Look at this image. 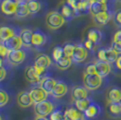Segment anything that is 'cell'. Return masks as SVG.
Instances as JSON below:
<instances>
[{"label":"cell","mask_w":121,"mask_h":120,"mask_svg":"<svg viewBox=\"0 0 121 120\" xmlns=\"http://www.w3.org/2000/svg\"><path fill=\"white\" fill-rule=\"evenodd\" d=\"M4 64V60H3V57L0 56V67H2Z\"/></svg>","instance_id":"f6af8a7d"},{"label":"cell","mask_w":121,"mask_h":120,"mask_svg":"<svg viewBox=\"0 0 121 120\" xmlns=\"http://www.w3.org/2000/svg\"><path fill=\"white\" fill-rule=\"evenodd\" d=\"M55 64L57 66L58 69H60L61 70H68L72 64V59L71 57H68V56H62L60 60H56Z\"/></svg>","instance_id":"4316f807"},{"label":"cell","mask_w":121,"mask_h":120,"mask_svg":"<svg viewBox=\"0 0 121 120\" xmlns=\"http://www.w3.org/2000/svg\"><path fill=\"white\" fill-rule=\"evenodd\" d=\"M113 22L115 25L121 27V9L117 10V12H115V14L113 15Z\"/></svg>","instance_id":"d590c367"},{"label":"cell","mask_w":121,"mask_h":120,"mask_svg":"<svg viewBox=\"0 0 121 120\" xmlns=\"http://www.w3.org/2000/svg\"><path fill=\"white\" fill-rule=\"evenodd\" d=\"M117 1H119V2H121V0H117Z\"/></svg>","instance_id":"f907efd6"},{"label":"cell","mask_w":121,"mask_h":120,"mask_svg":"<svg viewBox=\"0 0 121 120\" xmlns=\"http://www.w3.org/2000/svg\"><path fill=\"white\" fill-rule=\"evenodd\" d=\"M88 98V90L84 86H75L71 90V99L76 100L83 99Z\"/></svg>","instance_id":"e0dca14e"},{"label":"cell","mask_w":121,"mask_h":120,"mask_svg":"<svg viewBox=\"0 0 121 120\" xmlns=\"http://www.w3.org/2000/svg\"><path fill=\"white\" fill-rule=\"evenodd\" d=\"M83 84L88 90H96L102 84V78L98 74H83Z\"/></svg>","instance_id":"277c9868"},{"label":"cell","mask_w":121,"mask_h":120,"mask_svg":"<svg viewBox=\"0 0 121 120\" xmlns=\"http://www.w3.org/2000/svg\"><path fill=\"white\" fill-rule=\"evenodd\" d=\"M67 92H68V86L66 85L65 82H63L61 80H57V83H56L54 89L52 91L51 95L55 99H60V98L64 97L67 94Z\"/></svg>","instance_id":"9a60e30c"},{"label":"cell","mask_w":121,"mask_h":120,"mask_svg":"<svg viewBox=\"0 0 121 120\" xmlns=\"http://www.w3.org/2000/svg\"><path fill=\"white\" fill-rule=\"evenodd\" d=\"M88 55H89V51L85 47V45L76 44L71 59H72V61H74L76 63H81L86 60V59L88 58Z\"/></svg>","instance_id":"8992f818"},{"label":"cell","mask_w":121,"mask_h":120,"mask_svg":"<svg viewBox=\"0 0 121 120\" xmlns=\"http://www.w3.org/2000/svg\"><path fill=\"white\" fill-rule=\"evenodd\" d=\"M16 34L15 31L9 26H0V41L2 43L12 38Z\"/></svg>","instance_id":"7402d4cb"},{"label":"cell","mask_w":121,"mask_h":120,"mask_svg":"<svg viewBox=\"0 0 121 120\" xmlns=\"http://www.w3.org/2000/svg\"><path fill=\"white\" fill-rule=\"evenodd\" d=\"M62 48H63L64 55L71 58V56L73 54V51H74V49H75V45L71 44V43H66Z\"/></svg>","instance_id":"d6a6232c"},{"label":"cell","mask_w":121,"mask_h":120,"mask_svg":"<svg viewBox=\"0 0 121 120\" xmlns=\"http://www.w3.org/2000/svg\"><path fill=\"white\" fill-rule=\"evenodd\" d=\"M90 3L93 4V3H107V0H88Z\"/></svg>","instance_id":"7bdbcfd3"},{"label":"cell","mask_w":121,"mask_h":120,"mask_svg":"<svg viewBox=\"0 0 121 120\" xmlns=\"http://www.w3.org/2000/svg\"><path fill=\"white\" fill-rule=\"evenodd\" d=\"M25 78L30 83H38L42 80V76L37 72L35 67L31 65L26 67L25 70Z\"/></svg>","instance_id":"8fae6325"},{"label":"cell","mask_w":121,"mask_h":120,"mask_svg":"<svg viewBox=\"0 0 121 120\" xmlns=\"http://www.w3.org/2000/svg\"><path fill=\"white\" fill-rule=\"evenodd\" d=\"M33 34L34 32L30 29H27V28H25L21 31L20 33V37L22 41H23V44L24 46L29 48L32 46V37H33Z\"/></svg>","instance_id":"603a6c76"},{"label":"cell","mask_w":121,"mask_h":120,"mask_svg":"<svg viewBox=\"0 0 121 120\" xmlns=\"http://www.w3.org/2000/svg\"><path fill=\"white\" fill-rule=\"evenodd\" d=\"M115 43H121V30L117 31L113 35V41Z\"/></svg>","instance_id":"f35d334b"},{"label":"cell","mask_w":121,"mask_h":120,"mask_svg":"<svg viewBox=\"0 0 121 120\" xmlns=\"http://www.w3.org/2000/svg\"><path fill=\"white\" fill-rule=\"evenodd\" d=\"M54 109V105L50 100L46 99L39 103H35L34 106V110L38 116H47Z\"/></svg>","instance_id":"7a4b0ae2"},{"label":"cell","mask_w":121,"mask_h":120,"mask_svg":"<svg viewBox=\"0 0 121 120\" xmlns=\"http://www.w3.org/2000/svg\"><path fill=\"white\" fill-rule=\"evenodd\" d=\"M47 42V37L46 35L42 33L41 31L36 30L34 32L33 34V37H32V44L35 47H41L43 44H45Z\"/></svg>","instance_id":"d6986e66"},{"label":"cell","mask_w":121,"mask_h":120,"mask_svg":"<svg viewBox=\"0 0 121 120\" xmlns=\"http://www.w3.org/2000/svg\"><path fill=\"white\" fill-rule=\"evenodd\" d=\"M106 11H108L107 3H93L91 4L90 7V13L92 16L103 13V12H106Z\"/></svg>","instance_id":"484cf974"},{"label":"cell","mask_w":121,"mask_h":120,"mask_svg":"<svg viewBox=\"0 0 121 120\" xmlns=\"http://www.w3.org/2000/svg\"><path fill=\"white\" fill-rule=\"evenodd\" d=\"M118 56L119 54L116 52L111 47L108 49H100L98 51V59L103 61H107L110 64L113 62H116Z\"/></svg>","instance_id":"5b68a950"},{"label":"cell","mask_w":121,"mask_h":120,"mask_svg":"<svg viewBox=\"0 0 121 120\" xmlns=\"http://www.w3.org/2000/svg\"><path fill=\"white\" fill-rule=\"evenodd\" d=\"M62 56H64L63 48H61L60 46L55 47V48L53 49V51H52V57H53V60L56 61V60H60Z\"/></svg>","instance_id":"1f68e13d"},{"label":"cell","mask_w":121,"mask_h":120,"mask_svg":"<svg viewBox=\"0 0 121 120\" xmlns=\"http://www.w3.org/2000/svg\"><path fill=\"white\" fill-rule=\"evenodd\" d=\"M7 60L11 65L17 66L21 64L25 59V52L21 49L15 51H10L6 56Z\"/></svg>","instance_id":"52a82bcc"},{"label":"cell","mask_w":121,"mask_h":120,"mask_svg":"<svg viewBox=\"0 0 121 120\" xmlns=\"http://www.w3.org/2000/svg\"><path fill=\"white\" fill-rule=\"evenodd\" d=\"M113 17V15L112 13L109 12L108 10L106 12H103V13H100V14H98V15L92 16L93 18V22L95 23V25H98V26H104L106 25L110 19Z\"/></svg>","instance_id":"2e32d148"},{"label":"cell","mask_w":121,"mask_h":120,"mask_svg":"<svg viewBox=\"0 0 121 120\" xmlns=\"http://www.w3.org/2000/svg\"><path fill=\"white\" fill-rule=\"evenodd\" d=\"M2 44H3V43H1V41H0V48H1V46H2Z\"/></svg>","instance_id":"7dc6e473"},{"label":"cell","mask_w":121,"mask_h":120,"mask_svg":"<svg viewBox=\"0 0 121 120\" xmlns=\"http://www.w3.org/2000/svg\"><path fill=\"white\" fill-rule=\"evenodd\" d=\"M29 92H30V95L32 97L33 100H34L35 104L42 102L43 100H46L47 99V97H48V93L44 90H43L40 86L33 88L32 90H30Z\"/></svg>","instance_id":"4fadbf2b"},{"label":"cell","mask_w":121,"mask_h":120,"mask_svg":"<svg viewBox=\"0 0 121 120\" xmlns=\"http://www.w3.org/2000/svg\"><path fill=\"white\" fill-rule=\"evenodd\" d=\"M115 63H116L117 68L118 70H121V55H119V56L117 57V59Z\"/></svg>","instance_id":"b9f144b4"},{"label":"cell","mask_w":121,"mask_h":120,"mask_svg":"<svg viewBox=\"0 0 121 120\" xmlns=\"http://www.w3.org/2000/svg\"><path fill=\"white\" fill-rule=\"evenodd\" d=\"M9 101V96L5 90L0 89V107L5 106Z\"/></svg>","instance_id":"836d02e7"},{"label":"cell","mask_w":121,"mask_h":120,"mask_svg":"<svg viewBox=\"0 0 121 120\" xmlns=\"http://www.w3.org/2000/svg\"><path fill=\"white\" fill-rule=\"evenodd\" d=\"M107 109L112 116H121V102H108Z\"/></svg>","instance_id":"d4e9b609"},{"label":"cell","mask_w":121,"mask_h":120,"mask_svg":"<svg viewBox=\"0 0 121 120\" xmlns=\"http://www.w3.org/2000/svg\"><path fill=\"white\" fill-rule=\"evenodd\" d=\"M27 2V6L30 14H36L39 12L41 9V3L38 0H26Z\"/></svg>","instance_id":"4dcf8cb0"},{"label":"cell","mask_w":121,"mask_h":120,"mask_svg":"<svg viewBox=\"0 0 121 120\" xmlns=\"http://www.w3.org/2000/svg\"><path fill=\"white\" fill-rule=\"evenodd\" d=\"M60 14L63 15V17L66 20H71L74 16L77 15L76 11L71 7L70 5H68L67 3L61 6V10H60Z\"/></svg>","instance_id":"83f0119b"},{"label":"cell","mask_w":121,"mask_h":120,"mask_svg":"<svg viewBox=\"0 0 121 120\" xmlns=\"http://www.w3.org/2000/svg\"><path fill=\"white\" fill-rule=\"evenodd\" d=\"M0 120H2V116H0Z\"/></svg>","instance_id":"681fc988"},{"label":"cell","mask_w":121,"mask_h":120,"mask_svg":"<svg viewBox=\"0 0 121 120\" xmlns=\"http://www.w3.org/2000/svg\"><path fill=\"white\" fill-rule=\"evenodd\" d=\"M77 1H79V2H82V1H84V0H77Z\"/></svg>","instance_id":"c3c4849f"},{"label":"cell","mask_w":121,"mask_h":120,"mask_svg":"<svg viewBox=\"0 0 121 120\" xmlns=\"http://www.w3.org/2000/svg\"><path fill=\"white\" fill-rule=\"evenodd\" d=\"M39 83H40V87L43 90H45L48 94H51L57 83V80L50 77H45V78H43Z\"/></svg>","instance_id":"ffe728a7"},{"label":"cell","mask_w":121,"mask_h":120,"mask_svg":"<svg viewBox=\"0 0 121 120\" xmlns=\"http://www.w3.org/2000/svg\"><path fill=\"white\" fill-rule=\"evenodd\" d=\"M87 39L91 41L93 43H95L96 45H98L100 43L101 39H102V34L97 29H91V30L88 32Z\"/></svg>","instance_id":"f1b7e54d"},{"label":"cell","mask_w":121,"mask_h":120,"mask_svg":"<svg viewBox=\"0 0 121 120\" xmlns=\"http://www.w3.org/2000/svg\"><path fill=\"white\" fill-rule=\"evenodd\" d=\"M64 118V113L60 110H53L50 114V120H62Z\"/></svg>","instance_id":"e575fe53"},{"label":"cell","mask_w":121,"mask_h":120,"mask_svg":"<svg viewBox=\"0 0 121 120\" xmlns=\"http://www.w3.org/2000/svg\"><path fill=\"white\" fill-rule=\"evenodd\" d=\"M28 15H30V12L27 6V2L25 0H23L19 3H17V9H16L15 15L19 18H24Z\"/></svg>","instance_id":"cb8c5ba5"},{"label":"cell","mask_w":121,"mask_h":120,"mask_svg":"<svg viewBox=\"0 0 121 120\" xmlns=\"http://www.w3.org/2000/svg\"><path fill=\"white\" fill-rule=\"evenodd\" d=\"M51 64H52V60L48 55L38 54L35 59L34 66L35 67L37 72L41 76H43L46 71V70L51 66Z\"/></svg>","instance_id":"3957f363"},{"label":"cell","mask_w":121,"mask_h":120,"mask_svg":"<svg viewBox=\"0 0 121 120\" xmlns=\"http://www.w3.org/2000/svg\"><path fill=\"white\" fill-rule=\"evenodd\" d=\"M100 111L101 109L99 105H98L97 103L92 102L90 105V107L84 111V116H85L86 118H90V119L91 118H94V117H96V116L99 115Z\"/></svg>","instance_id":"44dd1931"},{"label":"cell","mask_w":121,"mask_h":120,"mask_svg":"<svg viewBox=\"0 0 121 120\" xmlns=\"http://www.w3.org/2000/svg\"><path fill=\"white\" fill-rule=\"evenodd\" d=\"M66 19L58 11H51L45 16V24L51 30H57L65 24Z\"/></svg>","instance_id":"6da1fadb"},{"label":"cell","mask_w":121,"mask_h":120,"mask_svg":"<svg viewBox=\"0 0 121 120\" xmlns=\"http://www.w3.org/2000/svg\"><path fill=\"white\" fill-rule=\"evenodd\" d=\"M92 102H93V101H92L91 99L87 98V99H83L74 101V106H75L76 107L80 110V111L84 113V111L90 107V105H91Z\"/></svg>","instance_id":"f546056e"},{"label":"cell","mask_w":121,"mask_h":120,"mask_svg":"<svg viewBox=\"0 0 121 120\" xmlns=\"http://www.w3.org/2000/svg\"><path fill=\"white\" fill-rule=\"evenodd\" d=\"M84 74H97L96 72V67L95 64H89L85 68V71H84Z\"/></svg>","instance_id":"8d00e7d4"},{"label":"cell","mask_w":121,"mask_h":120,"mask_svg":"<svg viewBox=\"0 0 121 120\" xmlns=\"http://www.w3.org/2000/svg\"><path fill=\"white\" fill-rule=\"evenodd\" d=\"M13 1H15V2H16V3H19V2L23 1V0H13Z\"/></svg>","instance_id":"bcb514c9"},{"label":"cell","mask_w":121,"mask_h":120,"mask_svg":"<svg viewBox=\"0 0 121 120\" xmlns=\"http://www.w3.org/2000/svg\"><path fill=\"white\" fill-rule=\"evenodd\" d=\"M3 44L6 47V49L9 51H15V50H19L22 48L23 46V41L21 39L20 35L15 34V36H13L12 38L6 40L5 42L3 43Z\"/></svg>","instance_id":"7c38bea8"},{"label":"cell","mask_w":121,"mask_h":120,"mask_svg":"<svg viewBox=\"0 0 121 120\" xmlns=\"http://www.w3.org/2000/svg\"><path fill=\"white\" fill-rule=\"evenodd\" d=\"M84 45H85V47L88 49V50H94L95 49V47H96L97 45L95 44V43H93L91 41L88 40L87 39V41H86L85 43H84Z\"/></svg>","instance_id":"ab89813d"},{"label":"cell","mask_w":121,"mask_h":120,"mask_svg":"<svg viewBox=\"0 0 121 120\" xmlns=\"http://www.w3.org/2000/svg\"><path fill=\"white\" fill-rule=\"evenodd\" d=\"M64 118L66 120H85L84 113L74 107H70L64 112Z\"/></svg>","instance_id":"30bf717a"},{"label":"cell","mask_w":121,"mask_h":120,"mask_svg":"<svg viewBox=\"0 0 121 120\" xmlns=\"http://www.w3.org/2000/svg\"><path fill=\"white\" fill-rule=\"evenodd\" d=\"M111 48L115 51L116 52H117L118 54H121V43L112 42V43H111Z\"/></svg>","instance_id":"74e56055"},{"label":"cell","mask_w":121,"mask_h":120,"mask_svg":"<svg viewBox=\"0 0 121 120\" xmlns=\"http://www.w3.org/2000/svg\"><path fill=\"white\" fill-rule=\"evenodd\" d=\"M35 120H48V119L46 118V116H36Z\"/></svg>","instance_id":"ee69618b"},{"label":"cell","mask_w":121,"mask_h":120,"mask_svg":"<svg viewBox=\"0 0 121 120\" xmlns=\"http://www.w3.org/2000/svg\"><path fill=\"white\" fill-rule=\"evenodd\" d=\"M94 64H95V67H96L97 74L99 76H100L101 78H105L111 72V70H112L111 64L107 62V61L98 60L95 61Z\"/></svg>","instance_id":"ba28073f"},{"label":"cell","mask_w":121,"mask_h":120,"mask_svg":"<svg viewBox=\"0 0 121 120\" xmlns=\"http://www.w3.org/2000/svg\"><path fill=\"white\" fill-rule=\"evenodd\" d=\"M62 120H66V119H65V118H63V119H62Z\"/></svg>","instance_id":"816d5d0a"},{"label":"cell","mask_w":121,"mask_h":120,"mask_svg":"<svg viewBox=\"0 0 121 120\" xmlns=\"http://www.w3.org/2000/svg\"><path fill=\"white\" fill-rule=\"evenodd\" d=\"M107 102H121V89L112 87L107 92Z\"/></svg>","instance_id":"ac0fdd59"},{"label":"cell","mask_w":121,"mask_h":120,"mask_svg":"<svg viewBox=\"0 0 121 120\" xmlns=\"http://www.w3.org/2000/svg\"><path fill=\"white\" fill-rule=\"evenodd\" d=\"M1 12L5 15H15L17 9V3L13 0H3L0 5Z\"/></svg>","instance_id":"9c48e42d"},{"label":"cell","mask_w":121,"mask_h":120,"mask_svg":"<svg viewBox=\"0 0 121 120\" xmlns=\"http://www.w3.org/2000/svg\"><path fill=\"white\" fill-rule=\"evenodd\" d=\"M5 76H6V70L2 66V67H0V81H2V80H4L5 78Z\"/></svg>","instance_id":"60d3db41"},{"label":"cell","mask_w":121,"mask_h":120,"mask_svg":"<svg viewBox=\"0 0 121 120\" xmlns=\"http://www.w3.org/2000/svg\"><path fill=\"white\" fill-rule=\"evenodd\" d=\"M17 104L21 107H29L32 105H35V102L30 95V92L21 91L17 95Z\"/></svg>","instance_id":"5bb4252c"}]
</instances>
